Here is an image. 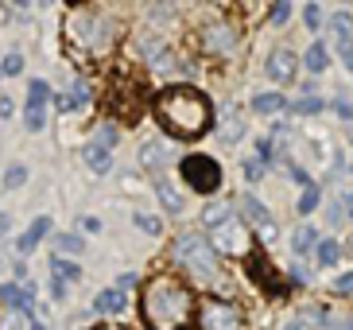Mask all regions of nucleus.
I'll return each instance as SVG.
<instances>
[{"mask_svg":"<svg viewBox=\"0 0 353 330\" xmlns=\"http://www.w3.org/2000/svg\"><path fill=\"white\" fill-rule=\"evenodd\" d=\"M51 295H54V300H66V284H63V280H54V284H51Z\"/></svg>","mask_w":353,"mask_h":330,"instance_id":"ea45409f","label":"nucleus"},{"mask_svg":"<svg viewBox=\"0 0 353 330\" xmlns=\"http://www.w3.org/2000/svg\"><path fill=\"white\" fill-rule=\"evenodd\" d=\"M0 330H32V319L20 315V311H4L0 315Z\"/></svg>","mask_w":353,"mask_h":330,"instance_id":"393cba45","label":"nucleus"},{"mask_svg":"<svg viewBox=\"0 0 353 330\" xmlns=\"http://www.w3.org/2000/svg\"><path fill=\"white\" fill-rule=\"evenodd\" d=\"M0 303H8L12 311H20L32 319V303H35V284H0Z\"/></svg>","mask_w":353,"mask_h":330,"instance_id":"6e6552de","label":"nucleus"},{"mask_svg":"<svg viewBox=\"0 0 353 330\" xmlns=\"http://www.w3.org/2000/svg\"><path fill=\"white\" fill-rule=\"evenodd\" d=\"M245 124H241V113L237 109H225V128H221V144H237Z\"/></svg>","mask_w":353,"mask_h":330,"instance_id":"a211bd4d","label":"nucleus"},{"mask_svg":"<svg viewBox=\"0 0 353 330\" xmlns=\"http://www.w3.org/2000/svg\"><path fill=\"white\" fill-rule=\"evenodd\" d=\"M8 233V214H0V237Z\"/></svg>","mask_w":353,"mask_h":330,"instance_id":"a18cd8bd","label":"nucleus"},{"mask_svg":"<svg viewBox=\"0 0 353 330\" xmlns=\"http://www.w3.org/2000/svg\"><path fill=\"white\" fill-rule=\"evenodd\" d=\"M334 330H353V322H338V327H334Z\"/></svg>","mask_w":353,"mask_h":330,"instance_id":"de8ad7c7","label":"nucleus"},{"mask_svg":"<svg viewBox=\"0 0 353 330\" xmlns=\"http://www.w3.org/2000/svg\"><path fill=\"white\" fill-rule=\"evenodd\" d=\"M23 121H28L32 133H43L47 128V109H23Z\"/></svg>","mask_w":353,"mask_h":330,"instance_id":"bb28decb","label":"nucleus"},{"mask_svg":"<svg viewBox=\"0 0 353 330\" xmlns=\"http://www.w3.org/2000/svg\"><path fill=\"white\" fill-rule=\"evenodd\" d=\"M136 226L144 229V233H156V237H159V229H163V226H159V222H152V217H148V214H136Z\"/></svg>","mask_w":353,"mask_h":330,"instance_id":"72a5a7b5","label":"nucleus"},{"mask_svg":"<svg viewBox=\"0 0 353 330\" xmlns=\"http://www.w3.org/2000/svg\"><path fill=\"white\" fill-rule=\"evenodd\" d=\"M105 330H113V327H105Z\"/></svg>","mask_w":353,"mask_h":330,"instance_id":"09e8293b","label":"nucleus"},{"mask_svg":"<svg viewBox=\"0 0 353 330\" xmlns=\"http://www.w3.org/2000/svg\"><path fill=\"white\" fill-rule=\"evenodd\" d=\"M303 20H307V28H311V31H319V23H322L319 4H307V8H303Z\"/></svg>","mask_w":353,"mask_h":330,"instance_id":"2f4dec72","label":"nucleus"},{"mask_svg":"<svg viewBox=\"0 0 353 330\" xmlns=\"http://www.w3.org/2000/svg\"><path fill=\"white\" fill-rule=\"evenodd\" d=\"M156 109L167 128H175L179 136H202L210 124V105L198 90H167Z\"/></svg>","mask_w":353,"mask_h":330,"instance_id":"f03ea898","label":"nucleus"},{"mask_svg":"<svg viewBox=\"0 0 353 330\" xmlns=\"http://www.w3.org/2000/svg\"><path fill=\"white\" fill-rule=\"evenodd\" d=\"M94 311H101V315H125L128 311V291H121V288L101 291V295L94 300Z\"/></svg>","mask_w":353,"mask_h":330,"instance_id":"9b49d317","label":"nucleus"},{"mask_svg":"<svg viewBox=\"0 0 353 330\" xmlns=\"http://www.w3.org/2000/svg\"><path fill=\"white\" fill-rule=\"evenodd\" d=\"M179 260L187 264V272L198 280V284H218V249L214 241H206L202 233H183L179 237Z\"/></svg>","mask_w":353,"mask_h":330,"instance_id":"7ed1b4c3","label":"nucleus"},{"mask_svg":"<svg viewBox=\"0 0 353 330\" xmlns=\"http://www.w3.org/2000/svg\"><path fill=\"white\" fill-rule=\"evenodd\" d=\"M241 206H245V217H249V226L260 229V237H276V222H272L268 206L260 202L256 195H245L241 198Z\"/></svg>","mask_w":353,"mask_h":330,"instance_id":"1a4fd4ad","label":"nucleus"},{"mask_svg":"<svg viewBox=\"0 0 353 330\" xmlns=\"http://www.w3.org/2000/svg\"><path fill=\"white\" fill-rule=\"evenodd\" d=\"M350 23H353L350 12H334V16H330V28H334V39H338V47H350Z\"/></svg>","mask_w":353,"mask_h":330,"instance_id":"6ab92c4d","label":"nucleus"},{"mask_svg":"<svg viewBox=\"0 0 353 330\" xmlns=\"http://www.w3.org/2000/svg\"><path fill=\"white\" fill-rule=\"evenodd\" d=\"M311 322H326V307H311V315H307Z\"/></svg>","mask_w":353,"mask_h":330,"instance_id":"a19ab883","label":"nucleus"},{"mask_svg":"<svg viewBox=\"0 0 353 330\" xmlns=\"http://www.w3.org/2000/svg\"><path fill=\"white\" fill-rule=\"evenodd\" d=\"M283 330H307V327H303V322H288Z\"/></svg>","mask_w":353,"mask_h":330,"instance_id":"49530a36","label":"nucleus"},{"mask_svg":"<svg viewBox=\"0 0 353 330\" xmlns=\"http://www.w3.org/2000/svg\"><path fill=\"white\" fill-rule=\"evenodd\" d=\"M334 113H338V117H342V121H353V105L350 101H342V97H334Z\"/></svg>","mask_w":353,"mask_h":330,"instance_id":"f704fd0d","label":"nucleus"},{"mask_svg":"<svg viewBox=\"0 0 353 330\" xmlns=\"http://www.w3.org/2000/svg\"><path fill=\"white\" fill-rule=\"evenodd\" d=\"M334 291L338 295H353V272H342V276L334 280Z\"/></svg>","mask_w":353,"mask_h":330,"instance_id":"473e14b6","label":"nucleus"},{"mask_svg":"<svg viewBox=\"0 0 353 330\" xmlns=\"http://www.w3.org/2000/svg\"><path fill=\"white\" fill-rule=\"evenodd\" d=\"M260 171H264L260 159H245V175H249V179H260Z\"/></svg>","mask_w":353,"mask_h":330,"instance_id":"58836bf2","label":"nucleus"},{"mask_svg":"<svg viewBox=\"0 0 353 330\" xmlns=\"http://www.w3.org/2000/svg\"><path fill=\"white\" fill-rule=\"evenodd\" d=\"M59 249H63V253H82L85 241L78 237V233H63V237H59Z\"/></svg>","mask_w":353,"mask_h":330,"instance_id":"c756f323","label":"nucleus"},{"mask_svg":"<svg viewBox=\"0 0 353 330\" xmlns=\"http://www.w3.org/2000/svg\"><path fill=\"white\" fill-rule=\"evenodd\" d=\"M156 195H159V202H163L167 214H183V195H179L171 183H163V179H159V183H156Z\"/></svg>","mask_w":353,"mask_h":330,"instance_id":"2eb2a0df","label":"nucleus"},{"mask_svg":"<svg viewBox=\"0 0 353 330\" xmlns=\"http://www.w3.org/2000/svg\"><path fill=\"white\" fill-rule=\"evenodd\" d=\"M303 66H307L311 74H322V70H326V66H330V51H326V43L314 39L311 47H307V55H303Z\"/></svg>","mask_w":353,"mask_h":330,"instance_id":"4468645a","label":"nucleus"},{"mask_svg":"<svg viewBox=\"0 0 353 330\" xmlns=\"http://www.w3.org/2000/svg\"><path fill=\"white\" fill-rule=\"evenodd\" d=\"M338 257H342V245H338V241H319V264H326V269H334V264H338Z\"/></svg>","mask_w":353,"mask_h":330,"instance_id":"b1692460","label":"nucleus"},{"mask_svg":"<svg viewBox=\"0 0 353 330\" xmlns=\"http://www.w3.org/2000/svg\"><path fill=\"white\" fill-rule=\"evenodd\" d=\"M94 144H97V148H113V144H117V128H113V124H101V128H97Z\"/></svg>","mask_w":353,"mask_h":330,"instance_id":"c85d7f7f","label":"nucleus"},{"mask_svg":"<svg viewBox=\"0 0 353 330\" xmlns=\"http://www.w3.org/2000/svg\"><path fill=\"white\" fill-rule=\"evenodd\" d=\"M51 272H54V280H63V284L82 276V269H78L74 260H63V257H51Z\"/></svg>","mask_w":353,"mask_h":330,"instance_id":"4be33fe9","label":"nucleus"},{"mask_svg":"<svg viewBox=\"0 0 353 330\" xmlns=\"http://www.w3.org/2000/svg\"><path fill=\"white\" fill-rule=\"evenodd\" d=\"M322 105H326V101L311 93V97H299V101H295V109H299V113H319Z\"/></svg>","mask_w":353,"mask_h":330,"instance_id":"7c9ffc66","label":"nucleus"},{"mask_svg":"<svg viewBox=\"0 0 353 330\" xmlns=\"http://www.w3.org/2000/svg\"><path fill=\"white\" fill-rule=\"evenodd\" d=\"M23 179H28V171H23V167H12L4 183H8V191H16V186H23Z\"/></svg>","mask_w":353,"mask_h":330,"instance_id":"c9c22d12","label":"nucleus"},{"mask_svg":"<svg viewBox=\"0 0 353 330\" xmlns=\"http://www.w3.org/2000/svg\"><path fill=\"white\" fill-rule=\"evenodd\" d=\"M179 167H183L187 186H194V191H202V195H210V191L221 186V167H218V159H210V155H187Z\"/></svg>","mask_w":353,"mask_h":330,"instance_id":"20e7f679","label":"nucleus"},{"mask_svg":"<svg viewBox=\"0 0 353 330\" xmlns=\"http://www.w3.org/2000/svg\"><path fill=\"white\" fill-rule=\"evenodd\" d=\"M0 117H12V101H8V97H0Z\"/></svg>","mask_w":353,"mask_h":330,"instance_id":"c03bdc74","label":"nucleus"},{"mask_svg":"<svg viewBox=\"0 0 353 330\" xmlns=\"http://www.w3.org/2000/svg\"><path fill=\"white\" fill-rule=\"evenodd\" d=\"M283 105H288L283 93H260V97H252V113H280Z\"/></svg>","mask_w":353,"mask_h":330,"instance_id":"f3484780","label":"nucleus"},{"mask_svg":"<svg viewBox=\"0 0 353 330\" xmlns=\"http://www.w3.org/2000/svg\"><path fill=\"white\" fill-rule=\"evenodd\" d=\"M214 249H225V253H249V226L237 222V217H229L225 226L218 229V237H214Z\"/></svg>","mask_w":353,"mask_h":330,"instance_id":"0eeeda50","label":"nucleus"},{"mask_svg":"<svg viewBox=\"0 0 353 330\" xmlns=\"http://www.w3.org/2000/svg\"><path fill=\"white\" fill-rule=\"evenodd\" d=\"M291 16V4H276V8H272V23H283Z\"/></svg>","mask_w":353,"mask_h":330,"instance_id":"4c0bfd02","label":"nucleus"},{"mask_svg":"<svg viewBox=\"0 0 353 330\" xmlns=\"http://www.w3.org/2000/svg\"><path fill=\"white\" fill-rule=\"evenodd\" d=\"M74 35H78L85 47H94V51H101L105 43H109L105 20H101V16H94V12H78V20H74Z\"/></svg>","mask_w":353,"mask_h":330,"instance_id":"39448f33","label":"nucleus"},{"mask_svg":"<svg viewBox=\"0 0 353 330\" xmlns=\"http://www.w3.org/2000/svg\"><path fill=\"white\" fill-rule=\"evenodd\" d=\"M23 70V59L20 55H8V59H4V74H20Z\"/></svg>","mask_w":353,"mask_h":330,"instance_id":"e433bc0d","label":"nucleus"},{"mask_svg":"<svg viewBox=\"0 0 353 330\" xmlns=\"http://www.w3.org/2000/svg\"><path fill=\"white\" fill-rule=\"evenodd\" d=\"M311 249H319V229H314V226H299L295 233H291V253H295V257H307Z\"/></svg>","mask_w":353,"mask_h":330,"instance_id":"ddd939ff","label":"nucleus"},{"mask_svg":"<svg viewBox=\"0 0 353 330\" xmlns=\"http://www.w3.org/2000/svg\"><path fill=\"white\" fill-rule=\"evenodd\" d=\"M319 186H307L303 191V198H299V214H314V206H319Z\"/></svg>","mask_w":353,"mask_h":330,"instance_id":"cd10ccee","label":"nucleus"},{"mask_svg":"<svg viewBox=\"0 0 353 330\" xmlns=\"http://www.w3.org/2000/svg\"><path fill=\"white\" fill-rule=\"evenodd\" d=\"M342 62L353 70V43H350V47H342Z\"/></svg>","mask_w":353,"mask_h":330,"instance_id":"37998d69","label":"nucleus"},{"mask_svg":"<svg viewBox=\"0 0 353 330\" xmlns=\"http://www.w3.org/2000/svg\"><path fill=\"white\" fill-rule=\"evenodd\" d=\"M202 330H241V311L229 303H206L202 307Z\"/></svg>","mask_w":353,"mask_h":330,"instance_id":"423d86ee","label":"nucleus"},{"mask_svg":"<svg viewBox=\"0 0 353 330\" xmlns=\"http://www.w3.org/2000/svg\"><path fill=\"white\" fill-rule=\"evenodd\" d=\"M85 101H90V86L78 82V86L70 90V97H59V109H82Z\"/></svg>","mask_w":353,"mask_h":330,"instance_id":"5701e85b","label":"nucleus"},{"mask_svg":"<svg viewBox=\"0 0 353 330\" xmlns=\"http://www.w3.org/2000/svg\"><path fill=\"white\" fill-rule=\"evenodd\" d=\"M268 74H272V78H276L280 86H283V82H291V78H295V55L280 47V51H276V55L268 59Z\"/></svg>","mask_w":353,"mask_h":330,"instance_id":"f8f14e48","label":"nucleus"},{"mask_svg":"<svg viewBox=\"0 0 353 330\" xmlns=\"http://www.w3.org/2000/svg\"><path fill=\"white\" fill-rule=\"evenodd\" d=\"M47 233H51V217H35L32 229H23L20 237H16V253H20V257H28V253H32V249L39 245Z\"/></svg>","mask_w":353,"mask_h":330,"instance_id":"9d476101","label":"nucleus"},{"mask_svg":"<svg viewBox=\"0 0 353 330\" xmlns=\"http://www.w3.org/2000/svg\"><path fill=\"white\" fill-rule=\"evenodd\" d=\"M82 226L90 229V233H97V229H101V222H97V217H82Z\"/></svg>","mask_w":353,"mask_h":330,"instance_id":"79ce46f5","label":"nucleus"},{"mask_svg":"<svg viewBox=\"0 0 353 330\" xmlns=\"http://www.w3.org/2000/svg\"><path fill=\"white\" fill-rule=\"evenodd\" d=\"M144 164L148 167H163L167 164V144H159V140L152 144V140H148L144 144Z\"/></svg>","mask_w":353,"mask_h":330,"instance_id":"a878e982","label":"nucleus"},{"mask_svg":"<svg viewBox=\"0 0 353 330\" xmlns=\"http://www.w3.org/2000/svg\"><path fill=\"white\" fill-rule=\"evenodd\" d=\"M85 164H90V171H97V175H105V171L113 167V155H109V148H97V144H90V148H85Z\"/></svg>","mask_w":353,"mask_h":330,"instance_id":"dca6fc26","label":"nucleus"},{"mask_svg":"<svg viewBox=\"0 0 353 330\" xmlns=\"http://www.w3.org/2000/svg\"><path fill=\"white\" fill-rule=\"evenodd\" d=\"M47 101H51V86L43 78H35L32 90H28V109H47Z\"/></svg>","mask_w":353,"mask_h":330,"instance_id":"aec40b11","label":"nucleus"},{"mask_svg":"<svg viewBox=\"0 0 353 330\" xmlns=\"http://www.w3.org/2000/svg\"><path fill=\"white\" fill-rule=\"evenodd\" d=\"M202 222H206L210 229H221L229 222V206H225V202H210V206L202 210Z\"/></svg>","mask_w":353,"mask_h":330,"instance_id":"412c9836","label":"nucleus"},{"mask_svg":"<svg viewBox=\"0 0 353 330\" xmlns=\"http://www.w3.org/2000/svg\"><path fill=\"white\" fill-rule=\"evenodd\" d=\"M144 311L156 330H183L190 322V291L171 280H156L144 291Z\"/></svg>","mask_w":353,"mask_h":330,"instance_id":"f257e3e1","label":"nucleus"}]
</instances>
